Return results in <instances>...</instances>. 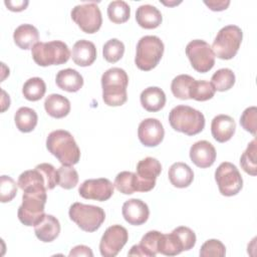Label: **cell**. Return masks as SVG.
<instances>
[{
  "label": "cell",
  "instance_id": "cell-1",
  "mask_svg": "<svg viewBox=\"0 0 257 257\" xmlns=\"http://www.w3.org/2000/svg\"><path fill=\"white\" fill-rule=\"evenodd\" d=\"M46 148L63 166H73L80 159V150L74 138L64 130L51 132L46 139Z\"/></svg>",
  "mask_w": 257,
  "mask_h": 257
},
{
  "label": "cell",
  "instance_id": "cell-2",
  "mask_svg": "<svg viewBox=\"0 0 257 257\" xmlns=\"http://www.w3.org/2000/svg\"><path fill=\"white\" fill-rule=\"evenodd\" d=\"M128 76L126 72L119 67L107 69L101 75L102 99L109 106L122 105L126 99V87Z\"/></svg>",
  "mask_w": 257,
  "mask_h": 257
},
{
  "label": "cell",
  "instance_id": "cell-3",
  "mask_svg": "<svg viewBox=\"0 0 257 257\" xmlns=\"http://www.w3.org/2000/svg\"><path fill=\"white\" fill-rule=\"evenodd\" d=\"M46 189H28L23 191L22 204L17 216L25 226H35L45 215L44 206L47 200Z\"/></svg>",
  "mask_w": 257,
  "mask_h": 257
},
{
  "label": "cell",
  "instance_id": "cell-4",
  "mask_svg": "<svg viewBox=\"0 0 257 257\" xmlns=\"http://www.w3.org/2000/svg\"><path fill=\"white\" fill-rule=\"evenodd\" d=\"M171 126L187 136H195L205 127L204 114L189 105H177L169 113Z\"/></svg>",
  "mask_w": 257,
  "mask_h": 257
},
{
  "label": "cell",
  "instance_id": "cell-5",
  "mask_svg": "<svg viewBox=\"0 0 257 257\" xmlns=\"http://www.w3.org/2000/svg\"><path fill=\"white\" fill-rule=\"evenodd\" d=\"M31 54L35 63L40 66L60 65L66 63L70 57L67 44L60 40L37 42L31 48Z\"/></svg>",
  "mask_w": 257,
  "mask_h": 257
},
{
  "label": "cell",
  "instance_id": "cell-6",
  "mask_svg": "<svg viewBox=\"0 0 257 257\" xmlns=\"http://www.w3.org/2000/svg\"><path fill=\"white\" fill-rule=\"evenodd\" d=\"M165 46L163 41L155 35L143 36L137 44L135 63L137 67L144 71L155 68L164 54Z\"/></svg>",
  "mask_w": 257,
  "mask_h": 257
},
{
  "label": "cell",
  "instance_id": "cell-7",
  "mask_svg": "<svg viewBox=\"0 0 257 257\" xmlns=\"http://www.w3.org/2000/svg\"><path fill=\"white\" fill-rule=\"evenodd\" d=\"M243 38V32L237 25H227L219 30L213 44L212 50L220 59H232L238 52Z\"/></svg>",
  "mask_w": 257,
  "mask_h": 257
},
{
  "label": "cell",
  "instance_id": "cell-8",
  "mask_svg": "<svg viewBox=\"0 0 257 257\" xmlns=\"http://www.w3.org/2000/svg\"><path fill=\"white\" fill-rule=\"evenodd\" d=\"M70 220H72L81 230L85 232L96 231L105 220L103 209L93 205L82 203H73L68 211Z\"/></svg>",
  "mask_w": 257,
  "mask_h": 257
},
{
  "label": "cell",
  "instance_id": "cell-9",
  "mask_svg": "<svg viewBox=\"0 0 257 257\" xmlns=\"http://www.w3.org/2000/svg\"><path fill=\"white\" fill-rule=\"evenodd\" d=\"M70 15L77 26L88 34L98 31L102 24L101 12L95 2H86L74 6Z\"/></svg>",
  "mask_w": 257,
  "mask_h": 257
},
{
  "label": "cell",
  "instance_id": "cell-10",
  "mask_svg": "<svg viewBox=\"0 0 257 257\" xmlns=\"http://www.w3.org/2000/svg\"><path fill=\"white\" fill-rule=\"evenodd\" d=\"M215 181L223 196L231 197L237 195L243 187L242 176L235 165L223 162L215 171Z\"/></svg>",
  "mask_w": 257,
  "mask_h": 257
},
{
  "label": "cell",
  "instance_id": "cell-11",
  "mask_svg": "<svg viewBox=\"0 0 257 257\" xmlns=\"http://www.w3.org/2000/svg\"><path fill=\"white\" fill-rule=\"evenodd\" d=\"M186 54L192 67L201 73L208 72L215 64V54L208 42L202 39L190 41L186 46Z\"/></svg>",
  "mask_w": 257,
  "mask_h": 257
},
{
  "label": "cell",
  "instance_id": "cell-12",
  "mask_svg": "<svg viewBox=\"0 0 257 257\" xmlns=\"http://www.w3.org/2000/svg\"><path fill=\"white\" fill-rule=\"evenodd\" d=\"M162 172L161 163L152 157L141 160L135 173L136 192H149L156 186V180Z\"/></svg>",
  "mask_w": 257,
  "mask_h": 257
},
{
  "label": "cell",
  "instance_id": "cell-13",
  "mask_svg": "<svg viewBox=\"0 0 257 257\" xmlns=\"http://www.w3.org/2000/svg\"><path fill=\"white\" fill-rule=\"evenodd\" d=\"M128 240L127 230L120 225L108 227L99 242V251L103 257H114Z\"/></svg>",
  "mask_w": 257,
  "mask_h": 257
},
{
  "label": "cell",
  "instance_id": "cell-14",
  "mask_svg": "<svg viewBox=\"0 0 257 257\" xmlns=\"http://www.w3.org/2000/svg\"><path fill=\"white\" fill-rule=\"evenodd\" d=\"M78 193L83 199L103 202L112 196L113 185L105 178L88 179L80 185Z\"/></svg>",
  "mask_w": 257,
  "mask_h": 257
},
{
  "label": "cell",
  "instance_id": "cell-15",
  "mask_svg": "<svg viewBox=\"0 0 257 257\" xmlns=\"http://www.w3.org/2000/svg\"><path fill=\"white\" fill-rule=\"evenodd\" d=\"M164 136V126L157 118L149 117L142 120L139 124L138 137L140 142L146 147H157L162 143Z\"/></svg>",
  "mask_w": 257,
  "mask_h": 257
},
{
  "label": "cell",
  "instance_id": "cell-16",
  "mask_svg": "<svg viewBox=\"0 0 257 257\" xmlns=\"http://www.w3.org/2000/svg\"><path fill=\"white\" fill-rule=\"evenodd\" d=\"M121 213L124 220L135 226L146 223L150 216L148 205L140 199H130L125 201L122 205Z\"/></svg>",
  "mask_w": 257,
  "mask_h": 257
},
{
  "label": "cell",
  "instance_id": "cell-17",
  "mask_svg": "<svg viewBox=\"0 0 257 257\" xmlns=\"http://www.w3.org/2000/svg\"><path fill=\"white\" fill-rule=\"evenodd\" d=\"M216 150L208 141L196 142L190 149V159L199 168L211 167L216 161Z\"/></svg>",
  "mask_w": 257,
  "mask_h": 257
},
{
  "label": "cell",
  "instance_id": "cell-18",
  "mask_svg": "<svg viewBox=\"0 0 257 257\" xmlns=\"http://www.w3.org/2000/svg\"><path fill=\"white\" fill-rule=\"evenodd\" d=\"M235 120L227 114L216 115L211 122V133L213 138L219 143L228 142L235 134Z\"/></svg>",
  "mask_w": 257,
  "mask_h": 257
},
{
  "label": "cell",
  "instance_id": "cell-19",
  "mask_svg": "<svg viewBox=\"0 0 257 257\" xmlns=\"http://www.w3.org/2000/svg\"><path fill=\"white\" fill-rule=\"evenodd\" d=\"M163 233L153 230L146 233L140 244L134 245L128 251V256H146L155 257L158 254V243Z\"/></svg>",
  "mask_w": 257,
  "mask_h": 257
},
{
  "label": "cell",
  "instance_id": "cell-20",
  "mask_svg": "<svg viewBox=\"0 0 257 257\" xmlns=\"http://www.w3.org/2000/svg\"><path fill=\"white\" fill-rule=\"evenodd\" d=\"M96 47L88 40L80 39L72 47V60L78 66H89L96 59Z\"/></svg>",
  "mask_w": 257,
  "mask_h": 257
},
{
  "label": "cell",
  "instance_id": "cell-21",
  "mask_svg": "<svg viewBox=\"0 0 257 257\" xmlns=\"http://www.w3.org/2000/svg\"><path fill=\"white\" fill-rule=\"evenodd\" d=\"M36 237L45 243L55 240L60 233V223L52 215H44V217L34 226Z\"/></svg>",
  "mask_w": 257,
  "mask_h": 257
},
{
  "label": "cell",
  "instance_id": "cell-22",
  "mask_svg": "<svg viewBox=\"0 0 257 257\" xmlns=\"http://www.w3.org/2000/svg\"><path fill=\"white\" fill-rule=\"evenodd\" d=\"M142 106L152 112L161 110L166 104V94L164 90L158 86H150L145 88L140 96Z\"/></svg>",
  "mask_w": 257,
  "mask_h": 257
},
{
  "label": "cell",
  "instance_id": "cell-23",
  "mask_svg": "<svg viewBox=\"0 0 257 257\" xmlns=\"http://www.w3.org/2000/svg\"><path fill=\"white\" fill-rule=\"evenodd\" d=\"M137 23L145 29H154L160 26L163 21L161 11L153 5H141L136 12Z\"/></svg>",
  "mask_w": 257,
  "mask_h": 257
},
{
  "label": "cell",
  "instance_id": "cell-24",
  "mask_svg": "<svg viewBox=\"0 0 257 257\" xmlns=\"http://www.w3.org/2000/svg\"><path fill=\"white\" fill-rule=\"evenodd\" d=\"M171 184L176 188H187L194 180L193 170L185 163H174L168 172Z\"/></svg>",
  "mask_w": 257,
  "mask_h": 257
},
{
  "label": "cell",
  "instance_id": "cell-25",
  "mask_svg": "<svg viewBox=\"0 0 257 257\" xmlns=\"http://www.w3.org/2000/svg\"><path fill=\"white\" fill-rule=\"evenodd\" d=\"M56 85L65 91L76 92L83 85V78L81 74L72 68L61 69L57 72L55 77Z\"/></svg>",
  "mask_w": 257,
  "mask_h": 257
},
{
  "label": "cell",
  "instance_id": "cell-26",
  "mask_svg": "<svg viewBox=\"0 0 257 257\" xmlns=\"http://www.w3.org/2000/svg\"><path fill=\"white\" fill-rule=\"evenodd\" d=\"M38 30L32 24H21L13 33V40L15 44L24 50L32 48L38 42Z\"/></svg>",
  "mask_w": 257,
  "mask_h": 257
},
{
  "label": "cell",
  "instance_id": "cell-27",
  "mask_svg": "<svg viewBox=\"0 0 257 257\" xmlns=\"http://www.w3.org/2000/svg\"><path fill=\"white\" fill-rule=\"evenodd\" d=\"M44 108L50 116L54 118H62L70 111V101L61 94L52 93L45 98Z\"/></svg>",
  "mask_w": 257,
  "mask_h": 257
},
{
  "label": "cell",
  "instance_id": "cell-28",
  "mask_svg": "<svg viewBox=\"0 0 257 257\" xmlns=\"http://www.w3.org/2000/svg\"><path fill=\"white\" fill-rule=\"evenodd\" d=\"M17 185L22 191L28 189H46V181L44 175L37 167H35L34 170L23 172L18 178Z\"/></svg>",
  "mask_w": 257,
  "mask_h": 257
},
{
  "label": "cell",
  "instance_id": "cell-29",
  "mask_svg": "<svg viewBox=\"0 0 257 257\" xmlns=\"http://www.w3.org/2000/svg\"><path fill=\"white\" fill-rule=\"evenodd\" d=\"M38 116L34 109L22 106L17 109L14 115V121L16 127L22 133H30L32 132L37 124Z\"/></svg>",
  "mask_w": 257,
  "mask_h": 257
},
{
  "label": "cell",
  "instance_id": "cell-30",
  "mask_svg": "<svg viewBox=\"0 0 257 257\" xmlns=\"http://www.w3.org/2000/svg\"><path fill=\"white\" fill-rule=\"evenodd\" d=\"M183 251L184 247L175 232L162 234L158 243V253L166 256H176Z\"/></svg>",
  "mask_w": 257,
  "mask_h": 257
},
{
  "label": "cell",
  "instance_id": "cell-31",
  "mask_svg": "<svg viewBox=\"0 0 257 257\" xmlns=\"http://www.w3.org/2000/svg\"><path fill=\"white\" fill-rule=\"evenodd\" d=\"M46 91V84L40 77H32L25 81L22 87L24 97L30 101H37L41 99Z\"/></svg>",
  "mask_w": 257,
  "mask_h": 257
},
{
  "label": "cell",
  "instance_id": "cell-32",
  "mask_svg": "<svg viewBox=\"0 0 257 257\" xmlns=\"http://www.w3.org/2000/svg\"><path fill=\"white\" fill-rule=\"evenodd\" d=\"M131 15L130 5L122 0L111 1L107 6V16L115 24H121L128 20Z\"/></svg>",
  "mask_w": 257,
  "mask_h": 257
},
{
  "label": "cell",
  "instance_id": "cell-33",
  "mask_svg": "<svg viewBox=\"0 0 257 257\" xmlns=\"http://www.w3.org/2000/svg\"><path fill=\"white\" fill-rule=\"evenodd\" d=\"M215 88L211 84V82H208L206 80H194L191 84L190 90H189V96L190 98H193L198 101H206L208 99H211L215 95Z\"/></svg>",
  "mask_w": 257,
  "mask_h": 257
},
{
  "label": "cell",
  "instance_id": "cell-34",
  "mask_svg": "<svg viewBox=\"0 0 257 257\" xmlns=\"http://www.w3.org/2000/svg\"><path fill=\"white\" fill-rule=\"evenodd\" d=\"M211 84L215 90L226 91L235 84V74L230 68L218 69L211 77Z\"/></svg>",
  "mask_w": 257,
  "mask_h": 257
},
{
  "label": "cell",
  "instance_id": "cell-35",
  "mask_svg": "<svg viewBox=\"0 0 257 257\" xmlns=\"http://www.w3.org/2000/svg\"><path fill=\"white\" fill-rule=\"evenodd\" d=\"M256 139L252 140L247 146V149L244 151L240 158V165L244 172L251 176H256L257 174V164H256Z\"/></svg>",
  "mask_w": 257,
  "mask_h": 257
},
{
  "label": "cell",
  "instance_id": "cell-36",
  "mask_svg": "<svg viewBox=\"0 0 257 257\" xmlns=\"http://www.w3.org/2000/svg\"><path fill=\"white\" fill-rule=\"evenodd\" d=\"M195 79L188 74H180L177 75L171 83V90L174 96L180 99H189V90L192 82Z\"/></svg>",
  "mask_w": 257,
  "mask_h": 257
},
{
  "label": "cell",
  "instance_id": "cell-37",
  "mask_svg": "<svg viewBox=\"0 0 257 257\" xmlns=\"http://www.w3.org/2000/svg\"><path fill=\"white\" fill-rule=\"evenodd\" d=\"M124 53V45L123 43L116 39L111 38L108 41H106L102 47V55L103 58L110 63L117 62Z\"/></svg>",
  "mask_w": 257,
  "mask_h": 257
},
{
  "label": "cell",
  "instance_id": "cell-38",
  "mask_svg": "<svg viewBox=\"0 0 257 257\" xmlns=\"http://www.w3.org/2000/svg\"><path fill=\"white\" fill-rule=\"evenodd\" d=\"M58 186L65 190L74 188L78 183V174L72 166H61L57 170Z\"/></svg>",
  "mask_w": 257,
  "mask_h": 257
},
{
  "label": "cell",
  "instance_id": "cell-39",
  "mask_svg": "<svg viewBox=\"0 0 257 257\" xmlns=\"http://www.w3.org/2000/svg\"><path fill=\"white\" fill-rule=\"evenodd\" d=\"M113 186L124 195H131L136 192L135 173L123 171L116 175Z\"/></svg>",
  "mask_w": 257,
  "mask_h": 257
},
{
  "label": "cell",
  "instance_id": "cell-40",
  "mask_svg": "<svg viewBox=\"0 0 257 257\" xmlns=\"http://www.w3.org/2000/svg\"><path fill=\"white\" fill-rule=\"evenodd\" d=\"M17 194V185L9 176H1L0 179V200L2 203L10 202Z\"/></svg>",
  "mask_w": 257,
  "mask_h": 257
},
{
  "label": "cell",
  "instance_id": "cell-41",
  "mask_svg": "<svg viewBox=\"0 0 257 257\" xmlns=\"http://www.w3.org/2000/svg\"><path fill=\"white\" fill-rule=\"evenodd\" d=\"M226 254L225 245L217 239L207 240L200 249V256L209 257V256H217L223 257Z\"/></svg>",
  "mask_w": 257,
  "mask_h": 257
},
{
  "label": "cell",
  "instance_id": "cell-42",
  "mask_svg": "<svg viewBox=\"0 0 257 257\" xmlns=\"http://www.w3.org/2000/svg\"><path fill=\"white\" fill-rule=\"evenodd\" d=\"M240 124L246 132H249L253 136L256 135V130H257V108H256V106L247 107L242 112L241 117H240Z\"/></svg>",
  "mask_w": 257,
  "mask_h": 257
},
{
  "label": "cell",
  "instance_id": "cell-43",
  "mask_svg": "<svg viewBox=\"0 0 257 257\" xmlns=\"http://www.w3.org/2000/svg\"><path fill=\"white\" fill-rule=\"evenodd\" d=\"M173 232H175V234L180 239V241L184 247V251H188L195 246L196 234L189 227L180 226V227H177L176 229H174Z\"/></svg>",
  "mask_w": 257,
  "mask_h": 257
},
{
  "label": "cell",
  "instance_id": "cell-44",
  "mask_svg": "<svg viewBox=\"0 0 257 257\" xmlns=\"http://www.w3.org/2000/svg\"><path fill=\"white\" fill-rule=\"evenodd\" d=\"M37 168L40 169V171L43 173L45 181H46V189L47 190H52L56 185H58V180H57V170L51 165L47 163H42L36 166Z\"/></svg>",
  "mask_w": 257,
  "mask_h": 257
},
{
  "label": "cell",
  "instance_id": "cell-45",
  "mask_svg": "<svg viewBox=\"0 0 257 257\" xmlns=\"http://www.w3.org/2000/svg\"><path fill=\"white\" fill-rule=\"evenodd\" d=\"M204 3L213 11H223L230 5L229 0H205Z\"/></svg>",
  "mask_w": 257,
  "mask_h": 257
},
{
  "label": "cell",
  "instance_id": "cell-46",
  "mask_svg": "<svg viewBox=\"0 0 257 257\" xmlns=\"http://www.w3.org/2000/svg\"><path fill=\"white\" fill-rule=\"evenodd\" d=\"M5 5L7 6V8L11 11H14V12H19V11H22V10H25L26 7L28 6L29 2L27 0L23 1V0H20V1H11V0H8V1H5L4 2Z\"/></svg>",
  "mask_w": 257,
  "mask_h": 257
},
{
  "label": "cell",
  "instance_id": "cell-47",
  "mask_svg": "<svg viewBox=\"0 0 257 257\" xmlns=\"http://www.w3.org/2000/svg\"><path fill=\"white\" fill-rule=\"evenodd\" d=\"M69 256H93L91 249L85 245H77L71 249Z\"/></svg>",
  "mask_w": 257,
  "mask_h": 257
}]
</instances>
